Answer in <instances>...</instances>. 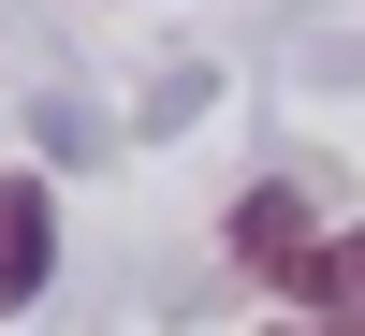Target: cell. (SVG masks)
<instances>
[{"label": "cell", "mask_w": 365, "mask_h": 336, "mask_svg": "<svg viewBox=\"0 0 365 336\" xmlns=\"http://www.w3.org/2000/svg\"><path fill=\"white\" fill-rule=\"evenodd\" d=\"M234 263L278 278V292H307V263H322V190L307 175H263V190L234 205Z\"/></svg>", "instance_id": "cell-1"}, {"label": "cell", "mask_w": 365, "mask_h": 336, "mask_svg": "<svg viewBox=\"0 0 365 336\" xmlns=\"http://www.w3.org/2000/svg\"><path fill=\"white\" fill-rule=\"evenodd\" d=\"M44 263H58V205H44V175H0V322L44 292Z\"/></svg>", "instance_id": "cell-2"}, {"label": "cell", "mask_w": 365, "mask_h": 336, "mask_svg": "<svg viewBox=\"0 0 365 336\" xmlns=\"http://www.w3.org/2000/svg\"><path fill=\"white\" fill-rule=\"evenodd\" d=\"M322 336H365V220L351 234H322V263H307V292H292Z\"/></svg>", "instance_id": "cell-3"}]
</instances>
